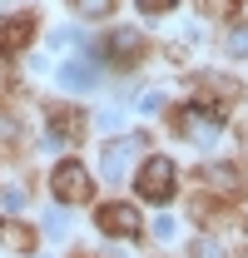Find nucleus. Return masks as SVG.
<instances>
[{"label":"nucleus","mask_w":248,"mask_h":258,"mask_svg":"<svg viewBox=\"0 0 248 258\" xmlns=\"http://www.w3.org/2000/svg\"><path fill=\"white\" fill-rule=\"evenodd\" d=\"M174 184H179V169L169 154H149L134 174V194H144L149 204H169L174 199Z\"/></svg>","instance_id":"nucleus-1"},{"label":"nucleus","mask_w":248,"mask_h":258,"mask_svg":"<svg viewBox=\"0 0 248 258\" xmlns=\"http://www.w3.org/2000/svg\"><path fill=\"white\" fill-rule=\"evenodd\" d=\"M218 129H223V109H209V104H184L179 114H174V134H184V139H194V144H214Z\"/></svg>","instance_id":"nucleus-2"},{"label":"nucleus","mask_w":248,"mask_h":258,"mask_svg":"<svg viewBox=\"0 0 248 258\" xmlns=\"http://www.w3.org/2000/svg\"><path fill=\"white\" fill-rule=\"evenodd\" d=\"M50 189H55L60 204H85L94 194V179H90V169L80 159H65V164H55V174H50Z\"/></svg>","instance_id":"nucleus-3"},{"label":"nucleus","mask_w":248,"mask_h":258,"mask_svg":"<svg viewBox=\"0 0 248 258\" xmlns=\"http://www.w3.org/2000/svg\"><path fill=\"white\" fill-rule=\"evenodd\" d=\"M94 228L109 233V238H139L144 233V219L134 204H99L94 209Z\"/></svg>","instance_id":"nucleus-4"},{"label":"nucleus","mask_w":248,"mask_h":258,"mask_svg":"<svg viewBox=\"0 0 248 258\" xmlns=\"http://www.w3.org/2000/svg\"><path fill=\"white\" fill-rule=\"evenodd\" d=\"M144 149V139L139 134H124L114 144H104V159H99V174L104 179H124V169H129V154H139Z\"/></svg>","instance_id":"nucleus-5"},{"label":"nucleus","mask_w":248,"mask_h":258,"mask_svg":"<svg viewBox=\"0 0 248 258\" xmlns=\"http://www.w3.org/2000/svg\"><path fill=\"white\" fill-rule=\"evenodd\" d=\"M204 184L214 194H223V199H238L243 194V174H238V164H204Z\"/></svg>","instance_id":"nucleus-6"},{"label":"nucleus","mask_w":248,"mask_h":258,"mask_svg":"<svg viewBox=\"0 0 248 258\" xmlns=\"http://www.w3.org/2000/svg\"><path fill=\"white\" fill-rule=\"evenodd\" d=\"M80 134H85V114H80V109H70V104L50 109V139H55V144H75Z\"/></svg>","instance_id":"nucleus-7"},{"label":"nucleus","mask_w":248,"mask_h":258,"mask_svg":"<svg viewBox=\"0 0 248 258\" xmlns=\"http://www.w3.org/2000/svg\"><path fill=\"white\" fill-rule=\"evenodd\" d=\"M60 85L65 90H94L99 85V60H65L60 64Z\"/></svg>","instance_id":"nucleus-8"},{"label":"nucleus","mask_w":248,"mask_h":258,"mask_svg":"<svg viewBox=\"0 0 248 258\" xmlns=\"http://www.w3.org/2000/svg\"><path fill=\"white\" fill-rule=\"evenodd\" d=\"M30 15H20V20H10L5 30H0V55H10V50H25V40H30Z\"/></svg>","instance_id":"nucleus-9"},{"label":"nucleus","mask_w":248,"mask_h":258,"mask_svg":"<svg viewBox=\"0 0 248 258\" xmlns=\"http://www.w3.org/2000/svg\"><path fill=\"white\" fill-rule=\"evenodd\" d=\"M199 85H204V95H218V99H238V95H243L238 80H223V75H204Z\"/></svg>","instance_id":"nucleus-10"},{"label":"nucleus","mask_w":248,"mask_h":258,"mask_svg":"<svg viewBox=\"0 0 248 258\" xmlns=\"http://www.w3.org/2000/svg\"><path fill=\"white\" fill-rule=\"evenodd\" d=\"M109 55H114V60L139 55V35H134V30H114V35H109Z\"/></svg>","instance_id":"nucleus-11"},{"label":"nucleus","mask_w":248,"mask_h":258,"mask_svg":"<svg viewBox=\"0 0 248 258\" xmlns=\"http://www.w3.org/2000/svg\"><path fill=\"white\" fill-rule=\"evenodd\" d=\"M70 5H75L80 15H90V20H104V15L114 10V0H70Z\"/></svg>","instance_id":"nucleus-12"},{"label":"nucleus","mask_w":248,"mask_h":258,"mask_svg":"<svg viewBox=\"0 0 248 258\" xmlns=\"http://www.w3.org/2000/svg\"><path fill=\"white\" fill-rule=\"evenodd\" d=\"M65 228H70V214H65V209H50V214H45V233H50V238H60Z\"/></svg>","instance_id":"nucleus-13"},{"label":"nucleus","mask_w":248,"mask_h":258,"mask_svg":"<svg viewBox=\"0 0 248 258\" xmlns=\"http://www.w3.org/2000/svg\"><path fill=\"white\" fill-rule=\"evenodd\" d=\"M189 258H223V248H218L214 238H194L189 243Z\"/></svg>","instance_id":"nucleus-14"},{"label":"nucleus","mask_w":248,"mask_h":258,"mask_svg":"<svg viewBox=\"0 0 248 258\" xmlns=\"http://www.w3.org/2000/svg\"><path fill=\"white\" fill-rule=\"evenodd\" d=\"M0 233H5V243H15V248H30V228H20V224H5Z\"/></svg>","instance_id":"nucleus-15"},{"label":"nucleus","mask_w":248,"mask_h":258,"mask_svg":"<svg viewBox=\"0 0 248 258\" xmlns=\"http://www.w3.org/2000/svg\"><path fill=\"white\" fill-rule=\"evenodd\" d=\"M233 5H238V0H199V10H204V15H228V10H233Z\"/></svg>","instance_id":"nucleus-16"},{"label":"nucleus","mask_w":248,"mask_h":258,"mask_svg":"<svg viewBox=\"0 0 248 258\" xmlns=\"http://www.w3.org/2000/svg\"><path fill=\"white\" fill-rule=\"evenodd\" d=\"M174 5H179V0H139L144 15H164V10H174Z\"/></svg>","instance_id":"nucleus-17"},{"label":"nucleus","mask_w":248,"mask_h":258,"mask_svg":"<svg viewBox=\"0 0 248 258\" xmlns=\"http://www.w3.org/2000/svg\"><path fill=\"white\" fill-rule=\"evenodd\" d=\"M228 55H248V30H233V35H228Z\"/></svg>","instance_id":"nucleus-18"},{"label":"nucleus","mask_w":248,"mask_h":258,"mask_svg":"<svg viewBox=\"0 0 248 258\" xmlns=\"http://www.w3.org/2000/svg\"><path fill=\"white\" fill-rule=\"evenodd\" d=\"M139 109H144V114H159V109H164V95H159V90H154V95H144V99H139Z\"/></svg>","instance_id":"nucleus-19"},{"label":"nucleus","mask_w":248,"mask_h":258,"mask_svg":"<svg viewBox=\"0 0 248 258\" xmlns=\"http://www.w3.org/2000/svg\"><path fill=\"white\" fill-rule=\"evenodd\" d=\"M5 209H15V214H20V209H25V194H20V189H10V194H5Z\"/></svg>","instance_id":"nucleus-20"},{"label":"nucleus","mask_w":248,"mask_h":258,"mask_svg":"<svg viewBox=\"0 0 248 258\" xmlns=\"http://www.w3.org/2000/svg\"><path fill=\"white\" fill-rule=\"evenodd\" d=\"M154 233H159V238H174V219L164 214V219H159V224H154Z\"/></svg>","instance_id":"nucleus-21"}]
</instances>
